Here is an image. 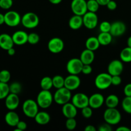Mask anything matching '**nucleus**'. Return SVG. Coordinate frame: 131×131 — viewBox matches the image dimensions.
Wrapping results in <instances>:
<instances>
[{
	"label": "nucleus",
	"instance_id": "nucleus-2",
	"mask_svg": "<svg viewBox=\"0 0 131 131\" xmlns=\"http://www.w3.org/2000/svg\"><path fill=\"white\" fill-rule=\"evenodd\" d=\"M36 101L39 107L47 109L52 105L54 101V97L50 90H42L38 93Z\"/></svg>",
	"mask_w": 131,
	"mask_h": 131
},
{
	"label": "nucleus",
	"instance_id": "nucleus-9",
	"mask_svg": "<svg viewBox=\"0 0 131 131\" xmlns=\"http://www.w3.org/2000/svg\"><path fill=\"white\" fill-rule=\"evenodd\" d=\"M83 25L88 29H93L97 27L98 24V16L95 12L88 11L83 15Z\"/></svg>",
	"mask_w": 131,
	"mask_h": 131
},
{
	"label": "nucleus",
	"instance_id": "nucleus-3",
	"mask_svg": "<svg viewBox=\"0 0 131 131\" xmlns=\"http://www.w3.org/2000/svg\"><path fill=\"white\" fill-rule=\"evenodd\" d=\"M104 120L111 125H117L120 122L122 119L121 113L116 108L106 109L104 113Z\"/></svg>",
	"mask_w": 131,
	"mask_h": 131
},
{
	"label": "nucleus",
	"instance_id": "nucleus-32",
	"mask_svg": "<svg viewBox=\"0 0 131 131\" xmlns=\"http://www.w3.org/2000/svg\"><path fill=\"white\" fill-rule=\"evenodd\" d=\"M122 107L125 113L131 114V97L125 96L122 102Z\"/></svg>",
	"mask_w": 131,
	"mask_h": 131
},
{
	"label": "nucleus",
	"instance_id": "nucleus-4",
	"mask_svg": "<svg viewBox=\"0 0 131 131\" xmlns=\"http://www.w3.org/2000/svg\"><path fill=\"white\" fill-rule=\"evenodd\" d=\"M38 106L37 101L33 99H27L23 102L22 110L27 117L34 118L38 112Z\"/></svg>",
	"mask_w": 131,
	"mask_h": 131
},
{
	"label": "nucleus",
	"instance_id": "nucleus-16",
	"mask_svg": "<svg viewBox=\"0 0 131 131\" xmlns=\"http://www.w3.org/2000/svg\"><path fill=\"white\" fill-rule=\"evenodd\" d=\"M126 31V26L122 21H115L111 23L110 33L113 37H120L123 35Z\"/></svg>",
	"mask_w": 131,
	"mask_h": 131
},
{
	"label": "nucleus",
	"instance_id": "nucleus-30",
	"mask_svg": "<svg viewBox=\"0 0 131 131\" xmlns=\"http://www.w3.org/2000/svg\"><path fill=\"white\" fill-rule=\"evenodd\" d=\"M53 87L56 89L65 86V78L60 75H56L52 78Z\"/></svg>",
	"mask_w": 131,
	"mask_h": 131
},
{
	"label": "nucleus",
	"instance_id": "nucleus-49",
	"mask_svg": "<svg viewBox=\"0 0 131 131\" xmlns=\"http://www.w3.org/2000/svg\"><path fill=\"white\" fill-rule=\"evenodd\" d=\"M116 131H130L131 130L126 126H120L116 129Z\"/></svg>",
	"mask_w": 131,
	"mask_h": 131
},
{
	"label": "nucleus",
	"instance_id": "nucleus-53",
	"mask_svg": "<svg viewBox=\"0 0 131 131\" xmlns=\"http://www.w3.org/2000/svg\"><path fill=\"white\" fill-rule=\"evenodd\" d=\"M127 43L128 47H131V36H130V37H129V38H128L127 42Z\"/></svg>",
	"mask_w": 131,
	"mask_h": 131
},
{
	"label": "nucleus",
	"instance_id": "nucleus-42",
	"mask_svg": "<svg viewBox=\"0 0 131 131\" xmlns=\"http://www.w3.org/2000/svg\"><path fill=\"white\" fill-rule=\"evenodd\" d=\"M16 129H14V131H23L27 129V124L24 121H20L18 122L17 125L15 126Z\"/></svg>",
	"mask_w": 131,
	"mask_h": 131
},
{
	"label": "nucleus",
	"instance_id": "nucleus-45",
	"mask_svg": "<svg viewBox=\"0 0 131 131\" xmlns=\"http://www.w3.org/2000/svg\"><path fill=\"white\" fill-rule=\"evenodd\" d=\"M106 6L110 10H115L117 8V3L114 0H110L108 3L107 4Z\"/></svg>",
	"mask_w": 131,
	"mask_h": 131
},
{
	"label": "nucleus",
	"instance_id": "nucleus-38",
	"mask_svg": "<svg viewBox=\"0 0 131 131\" xmlns=\"http://www.w3.org/2000/svg\"><path fill=\"white\" fill-rule=\"evenodd\" d=\"M81 113L84 118H90L92 117V115H93V110L90 106H86V107L81 109Z\"/></svg>",
	"mask_w": 131,
	"mask_h": 131
},
{
	"label": "nucleus",
	"instance_id": "nucleus-41",
	"mask_svg": "<svg viewBox=\"0 0 131 131\" xmlns=\"http://www.w3.org/2000/svg\"><path fill=\"white\" fill-rule=\"evenodd\" d=\"M122 83V78L120 75H111V84L113 86H118Z\"/></svg>",
	"mask_w": 131,
	"mask_h": 131
},
{
	"label": "nucleus",
	"instance_id": "nucleus-12",
	"mask_svg": "<svg viewBox=\"0 0 131 131\" xmlns=\"http://www.w3.org/2000/svg\"><path fill=\"white\" fill-rule=\"evenodd\" d=\"M47 48L52 53H60L64 49V42L61 38L54 37L49 41L47 43Z\"/></svg>",
	"mask_w": 131,
	"mask_h": 131
},
{
	"label": "nucleus",
	"instance_id": "nucleus-46",
	"mask_svg": "<svg viewBox=\"0 0 131 131\" xmlns=\"http://www.w3.org/2000/svg\"><path fill=\"white\" fill-rule=\"evenodd\" d=\"M124 93L127 97H131V83L127 84L124 89Z\"/></svg>",
	"mask_w": 131,
	"mask_h": 131
},
{
	"label": "nucleus",
	"instance_id": "nucleus-13",
	"mask_svg": "<svg viewBox=\"0 0 131 131\" xmlns=\"http://www.w3.org/2000/svg\"><path fill=\"white\" fill-rule=\"evenodd\" d=\"M123 61L119 60H114L109 63L107 72L111 75H121L124 70Z\"/></svg>",
	"mask_w": 131,
	"mask_h": 131
},
{
	"label": "nucleus",
	"instance_id": "nucleus-14",
	"mask_svg": "<svg viewBox=\"0 0 131 131\" xmlns=\"http://www.w3.org/2000/svg\"><path fill=\"white\" fill-rule=\"evenodd\" d=\"M5 100V106L8 110L14 111L19 107L20 99L17 94L10 93Z\"/></svg>",
	"mask_w": 131,
	"mask_h": 131
},
{
	"label": "nucleus",
	"instance_id": "nucleus-44",
	"mask_svg": "<svg viewBox=\"0 0 131 131\" xmlns=\"http://www.w3.org/2000/svg\"><path fill=\"white\" fill-rule=\"evenodd\" d=\"M112 125L110 124H107V123H105V124H102L99 127L98 130L99 131H111L113 130Z\"/></svg>",
	"mask_w": 131,
	"mask_h": 131
},
{
	"label": "nucleus",
	"instance_id": "nucleus-40",
	"mask_svg": "<svg viewBox=\"0 0 131 131\" xmlns=\"http://www.w3.org/2000/svg\"><path fill=\"white\" fill-rule=\"evenodd\" d=\"M13 5V0H0V8L3 10H9Z\"/></svg>",
	"mask_w": 131,
	"mask_h": 131
},
{
	"label": "nucleus",
	"instance_id": "nucleus-25",
	"mask_svg": "<svg viewBox=\"0 0 131 131\" xmlns=\"http://www.w3.org/2000/svg\"><path fill=\"white\" fill-rule=\"evenodd\" d=\"M97 38L101 46H106L111 43L113 36L110 32H101Z\"/></svg>",
	"mask_w": 131,
	"mask_h": 131
},
{
	"label": "nucleus",
	"instance_id": "nucleus-20",
	"mask_svg": "<svg viewBox=\"0 0 131 131\" xmlns=\"http://www.w3.org/2000/svg\"><path fill=\"white\" fill-rule=\"evenodd\" d=\"M14 42L12 37L8 33H1L0 35V48L7 51L14 47Z\"/></svg>",
	"mask_w": 131,
	"mask_h": 131
},
{
	"label": "nucleus",
	"instance_id": "nucleus-31",
	"mask_svg": "<svg viewBox=\"0 0 131 131\" xmlns=\"http://www.w3.org/2000/svg\"><path fill=\"white\" fill-rule=\"evenodd\" d=\"M10 93V88L8 83L0 81V100L5 99Z\"/></svg>",
	"mask_w": 131,
	"mask_h": 131
},
{
	"label": "nucleus",
	"instance_id": "nucleus-11",
	"mask_svg": "<svg viewBox=\"0 0 131 131\" xmlns=\"http://www.w3.org/2000/svg\"><path fill=\"white\" fill-rule=\"evenodd\" d=\"M72 103L78 109L81 110L89 106V97L83 93H77L72 97Z\"/></svg>",
	"mask_w": 131,
	"mask_h": 131
},
{
	"label": "nucleus",
	"instance_id": "nucleus-48",
	"mask_svg": "<svg viewBox=\"0 0 131 131\" xmlns=\"http://www.w3.org/2000/svg\"><path fill=\"white\" fill-rule=\"evenodd\" d=\"M85 131H96V128L92 125H88L84 128Z\"/></svg>",
	"mask_w": 131,
	"mask_h": 131
},
{
	"label": "nucleus",
	"instance_id": "nucleus-29",
	"mask_svg": "<svg viewBox=\"0 0 131 131\" xmlns=\"http://www.w3.org/2000/svg\"><path fill=\"white\" fill-rule=\"evenodd\" d=\"M40 87L42 90H50L53 87L52 78L49 76L43 77L40 81Z\"/></svg>",
	"mask_w": 131,
	"mask_h": 131
},
{
	"label": "nucleus",
	"instance_id": "nucleus-5",
	"mask_svg": "<svg viewBox=\"0 0 131 131\" xmlns=\"http://www.w3.org/2000/svg\"><path fill=\"white\" fill-rule=\"evenodd\" d=\"M39 17L34 12H27L21 18V24L23 26L28 29L36 28L39 24Z\"/></svg>",
	"mask_w": 131,
	"mask_h": 131
},
{
	"label": "nucleus",
	"instance_id": "nucleus-22",
	"mask_svg": "<svg viewBox=\"0 0 131 131\" xmlns=\"http://www.w3.org/2000/svg\"><path fill=\"white\" fill-rule=\"evenodd\" d=\"M79 58L84 65H91L95 59L94 51L86 49L82 51Z\"/></svg>",
	"mask_w": 131,
	"mask_h": 131
},
{
	"label": "nucleus",
	"instance_id": "nucleus-8",
	"mask_svg": "<svg viewBox=\"0 0 131 131\" xmlns=\"http://www.w3.org/2000/svg\"><path fill=\"white\" fill-rule=\"evenodd\" d=\"M84 64L80 58H72L68 61L66 65V69L70 74L78 75L81 73Z\"/></svg>",
	"mask_w": 131,
	"mask_h": 131
},
{
	"label": "nucleus",
	"instance_id": "nucleus-26",
	"mask_svg": "<svg viewBox=\"0 0 131 131\" xmlns=\"http://www.w3.org/2000/svg\"><path fill=\"white\" fill-rule=\"evenodd\" d=\"M100 42L99 41L98 38L95 37H90L86 40L85 43V46L86 49L95 51L99 48Z\"/></svg>",
	"mask_w": 131,
	"mask_h": 131
},
{
	"label": "nucleus",
	"instance_id": "nucleus-34",
	"mask_svg": "<svg viewBox=\"0 0 131 131\" xmlns=\"http://www.w3.org/2000/svg\"><path fill=\"white\" fill-rule=\"evenodd\" d=\"M10 93L19 94L22 91V85L19 82H13L9 85Z\"/></svg>",
	"mask_w": 131,
	"mask_h": 131
},
{
	"label": "nucleus",
	"instance_id": "nucleus-15",
	"mask_svg": "<svg viewBox=\"0 0 131 131\" xmlns=\"http://www.w3.org/2000/svg\"><path fill=\"white\" fill-rule=\"evenodd\" d=\"M81 84V79L78 75L70 74L65 78V87L70 91L78 89Z\"/></svg>",
	"mask_w": 131,
	"mask_h": 131
},
{
	"label": "nucleus",
	"instance_id": "nucleus-28",
	"mask_svg": "<svg viewBox=\"0 0 131 131\" xmlns=\"http://www.w3.org/2000/svg\"><path fill=\"white\" fill-rule=\"evenodd\" d=\"M120 60L125 63L131 62V47H126L122 50L120 54Z\"/></svg>",
	"mask_w": 131,
	"mask_h": 131
},
{
	"label": "nucleus",
	"instance_id": "nucleus-35",
	"mask_svg": "<svg viewBox=\"0 0 131 131\" xmlns=\"http://www.w3.org/2000/svg\"><path fill=\"white\" fill-rule=\"evenodd\" d=\"M11 79V74L8 70H2L0 71V81L8 83Z\"/></svg>",
	"mask_w": 131,
	"mask_h": 131
},
{
	"label": "nucleus",
	"instance_id": "nucleus-33",
	"mask_svg": "<svg viewBox=\"0 0 131 131\" xmlns=\"http://www.w3.org/2000/svg\"><path fill=\"white\" fill-rule=\"evenodd\" d=\"M100 5L97 0H88L87 1V8L88 11L96 13L99 9Z\"/></svg>",
	"mask_w": 131,
	"mask_h": 131
},
{
	"label": "nucleus",
	"instance_id": "nucleus-52",
	"mask_svg": "<svg viewBox=\"0 0 131 131\" xmlns=\"http://www.w3.org/2000/svg\"><path fill=\"white\" fill-rule=\"evenodd\" d=\"M49 1L52 5H58V4L61 3L62 0H49Z\"/></svg>",
	"mask_w": 131,
	"mask_h": 131
},
{
	"label": "nucleus",
	"instance_id": "nucleus-18",
	"mask_svg": "<svg viewBox=\"0 0 131 131\" xmlns=\"http://www.w3.org/2000/svg\"><path fill=\"white\" fill-rule=\"evenodd\" d=\"M14 44L17 46H23L28 42V34L23 30L16 31L12 35Z\"/></svg>",
	"mask_w": 131,
	"mask_h": 131
},
{
	"label": "nucleus",
	"instance_id": "nucleus-21",
	"mask_svg": "<svg viewBox=\"0 0 131 131\" xmlns=\"http://www.w3.org/2000/svg\"><path fill=\"white\" fill-rule=\"evenodd\" d=\"M5 121L8 125L10 127H15L20 121L18 114L14 111L9 110L5 116Z\"/></svg>",
	"mask_w": 131,
	"mask_h": 131
},
{
	"label": "nucleus",
	"instance_id": "nucleus-39",
	"mask_svg": "<svg viewBox=\"0 0 131 131\" xmlns=\"http://www.w3.org/2000/svg\"><path fill=\"white\" fill-rule=\"evenodd\" d=\"M111 27V23L108 21H103L100 24L99 29L101 32H110Z\"/></svg>",
	"mask_w": 131,
	"mask_h": 131
},
{
	"label": "nucleus",
	"instance_id": "nucleus-1",
	"mask_svg": "<svg viewBox=\"0 0 131 131\" xmlns=\"http://www.w3.org/2000/svg\"><path fill=\"white\" fill-rule=\"evenodd\" d=\"M53 97L54 101L57 104L63 106L65 104L70 102L72 96L71 91L64 86L56 90Z\"/></svg>",
	"mask_w": 131,
	"mask_h": 131
},
{
	"label": "nucleus",
	"instance_id": "nucleus-7",
	"mask_svg": "<svg viewBox=\"0 0 131 131\" xmlns=\"http://www.w3.org/2000/svg\"><path fill=\"white\" fill-rule=\"evenodd\" d=\"M5 24L9 27H16L21 23L20 14L14 10H10L5 14Z\"/></svg>",
	"mask_w": 131,
	"mask_h": 131
},
{
	"label": "nucleus",
	"instance_id": "nucleus-37",
	"mask_svg": "<svg viewBox=\"0 0 131 131\" xmlns=\"http://www.w3.org/2000/svg\"><path fill=\"white\" fill-rule=\"evenodd\" d=\"M65 126H66V128L68 130H74L77 126V122L75 120V118H67L66 122H65Z\"/></svg>",
	"mask_w": 131,
	"mask_h": 131
},
{
	"label": "nucleus",
	"instance_id": "nucleus-47",
	"mask_svg": "<svg viewBox=\"0 0 131 131\" xmlns=\"http://www.w3.org/2000/svg\"><path fill=\"white\" fill-rule=\"evenodd\" d=\"M110 0H97L100 6H106Z\"/></svg>",
	"mask_w": 131,
	"mask_h": 131
},
{
	"label": "nucleus",
	"instance_id": "nucleus-36",
	"mask_svg": "<svg viewBox=\"0 0 131 131\" xmlns=\"http://www.w3.org/2000/svg\"><path fill=\"white\" fill-rule=\"evenodd\" d=\"M40 41V36L36 33H31L28 34V42L31 45H35Z\"/></svg>",
	"mask_w": 131,
	"mask_h": 131
},
{
	"label": "nucleus",
	"instance_id": "nucleus-17",
	"mask_svg": "<svg viewBox=\"0 0 131 131\" xmlns=\"http://www.w3.org/2000/svg\"><path fill=\"white\" fill-rule=\"evenodd\" d=\"M105 103V99L101 93H95L89 97V106L92 109H99Z\"/></svg>",
	"mask_w": 131,
	"mask_h": 131
},
{
	"label": "nucleus",
	"instance_id": "nucleus-27",
	"mask_svg": "<svg viewBox=\"0 0 131 131\" xmlns=\"http://www.w3.org/2000/svg\"><path fill=\"white\" fill-rule=\"evenodd\" d=\"M119 98L115 94H111L105 99V104L109 108H116L119 104Z\"/></svg>",
	"mask_w": 131,
	"mask_h": 131
},
{
	"label": "nucleus",
	"instance_id": "nucleus-19",
	"mask_svg": "<svg viewBox=\"0 0 131 131\" xmlns=\"http://www.w3.org/2000/svg\"><path fill=\"white\" fill-rule=\"evenodd\" d=\"M62 113L67 118H75L78 115V108L72 102H67L62 106Z\"/></svg>",
	"mask_w": 131,
	"mask_h": 131
},
{
	"label": "nucleus",
	"instance_id": "nucleus-10",
	"mask_svg": "<svg viewBox=\"0 0 131 131\" xmlns=\"http://www.w3.org/2000/svg\"><path fill=\"white\" fill-rule=\"evenodd\" d=\"M70 6L72 11L75 15L83 16L88 12L86 0H72Z\"/></svg>",
	"mask_w": 131,
	"mask_h": 131
},
{
	"label": "nucleus",
	"instance_id": "nucleus-23",
	"mask_svg": "<svg viewBox=\"0 0 131 131\" xmlns=\"http://www.w3.org/2000/svg\"><path fill=\"white\" fill-rule=\"evenodd\" d=\"M83 25V16L74 14L70 18L69 21V26L73 30H78L80 29Z\"/></svg>",
	"mask_w": 131,
	"mask_h": 131
},
{
	"label": "nucleus",
	"instance_id": "nucleus-50",
	"mask_svg": "<svg viewBox=\"0 0 131 131\" xmlns=\"http://www.w3.org/2000/svg\"><path fill=\"white\" fill-rule=\"evenodd\" d=\"M6 51H7V53L9 56H14V55L15 54V50L14 49V47L9 49L7 50Z\"/></svg>",
	"mask_w": 131,
	"mask_h": 131
},
{
	"label": "nucleus",
	"instance_id": "nucleus-43",
	"mask_svg": "<svg viewBox=\"0 0 131 131\" xmlns=\"http://www.w3.org/2000/svg\"><path fill=\"white\" fill-rule=\"evenodd\" d=\"M92 70L93 69L90 65H83L81 72L85 75H89L92 72Z\"/></svg>",
	"mask_w": 131,
	"mask_h": 131
},
{
	"label": "nucleus",
	"instance_id": "nucleus-24",
	"mask_svg": "<svg viewBox=\"0 0 131 131\" xmlns=\"http://www.w3.org/2000/svg\"><path fill=\"white\" fill-rule=\"evenodd\" d=\"M34 118L37 124L43 125H46L51 120V116L46 111H38Z\"/></svg>",
	"mask_w": 131,
	"mask_h": 131
},
{
	"label": "nucleus",
	"instance_id": "nucleus-6",
	"mask_svg": "<svg viewBox=\"0 0 131 131\" xmlns=\"http://www.w3.org/2000/svg\"><path fill=\"white\" fill-rule=\"evenodd\" d=\"M95 85L99 90H106L111 86V75L108 72L98 74L95 79Z\"/></svg>",
	"mask_w": 131,
	"mask_h": 131
},
{
	"label": "nucleus",
	"instance_id": "nucleus-51",
	"mask_svg": "<svg viewBox=\"0 0 131 131\" xmlns=\"http://www.w3.org/2000/svg\"><path fill=\"white\" fill-rule=\"evenodd\" d=\"M5 24V15L0 13V26Z\"/></svg>",
	"mask_w": 131,
	"mask_h": 131
}]
</instances>
